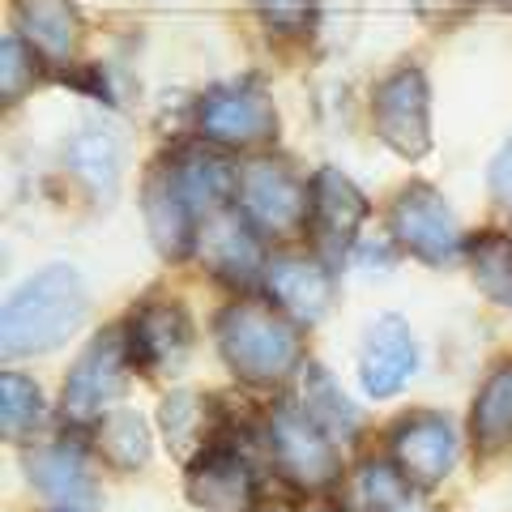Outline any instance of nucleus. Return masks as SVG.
Listing matches in <instances>:
<instances>
[{"mask_svg":"<svg viewBox=\"0 0 512 512\" xmlns=\"http://www.w3.org/2000/svg\"><path fill=\"white\" fill-rule=\"evenodd\" d=\"M239 192V167L227 158V150L214 146H180L167 150L146 171L141 188V210L154 248L163 261H184L192 256L197 227L210 214L227 210Z\"/></svg>","mask_w":512,"mask_h":512,"instance_id":"nucleus-1","label":"nucleus"},{"mask_svg":"<svg viewBox=\"0 0 512 512\" xmlns=\"http://www.w3.org/2000/svg\"><path fill=\"white\" fill-rule=\"evenodd\" d=\"M214 342L231 372L252 389H278L303 363L299 325H291L278 308L239 295L214 312Z\"/></svg>","mask_w":512,"mask_h":512,"instance_id":"nucleus-2","label":"nucleus"},{"mask_svg":"<svg viewBox=\"0 0 512 512\" xmlns=\"http://www.w3.org/2000/svg\"><path fill=\"white\" fill-rule=\"evenodd\" d=\"M90 308L86 282L73 265H47L35 278H26L9 295L5 316H0V350L5 359L43 355L60 346L69 333L82 325Z\"/></svg>","mask_w":512,"mask_h":512,"instance_id":"nucleus-3","label":"nucleus"},{"mask_svg":"<svg viewBox=\"0 0 512 512\" xmlns=\"http://www.w3.org/2000/svg\"><path fill=\"white\" fill-rule=\"evenodd\" d=\"M192 120H197V133L205 146L214 150H261L278 137V111L269 99L265 82H222L210 86L192 107Z\"/></svg>","mask_w":512,"mask_h":512,"instance_id":"nucleus-4","label":"nucleus"},{"mask_svg":"<svg viewBox=\"0 0 512 512\" xmlns=\"http://www.w3.org/2000/svg\"><path fill=\"white\" fill-rule=\"evenodd\" d=\"M312 184L299 180V171L278 154H252L239 167L235 210L244 214L265 239H282L308 222Z\"/></svg>","mask_w":512,"mask_h":512,"instance_id":"nucleus-5","label":"nucleus"},{"mask_svg":"<svg viewBox=\"0 0 512 512\" xmlns=\"http://www.w3.org/2000/svg\"><path fill=\"white\" fill-rule=\"evenodd\" d=\"M269 453H274L278 474L286 483L295 491H308V495L333 487L342 474L333 436L295 402H282L269 414Z\"/></svg>","mask_w":512,"mask_h":512,"instance_id":"nucleus-6","label":"nucleus"},{"mask_svg":"<svg viewBox=\"0 0 512 512\" xmlns=\"http://www.w3.org/2000/svg\"><path fill=\"white\" fill-rule=\"evenodd\" d=\"M128 338L124 325H107L90 338V346L82 350V359L69 367V380H64V397H60V414L64 423L86 427L94 419H103V410L124 393L128 380Z\"/></svg>","mask_w":512,"mask_h":512,"instance_id":"nucleus-7","label":"nucleus"},{"mask_svg":"<svg viewBox=\"0 0 512 512\" xmlns=\"http://www.w3.org/2000/svg\"><path fill=\"white\" fill-rule=\"evenodd\" d=\"M192 261H197L210 278L227 282L231 291H252V286L265 282V269H269L265 235L256 231L235 205H227V210L210 214L197 227Z\"/></svg>","mask_w":512,"mask_h":512,"instance_id":"nucleus-8","label":"nucleus"},{"mask_svg":"<svg viewBox=\"0 0 512 512\" xmlns=\"http://www.w3.org/2000/svg\"><path fill=\"white\" fill-rule=\"evenodd\" d=\"M372 124L384 146L410 163L431 150V86L419 64H402L376 86Z\"/></svg>","mask_w":512,"mask_h":512,"instance_id":"nucleus-9","label":"nucleus"},{"mask_svg":"<svg viewBox=\"0 0 512 512\" xmlns=\"http://www.w3.org/2000/svg\"><path fill=\"white\" fill-rule=\"evenodd\" d=\"M389 235L402 244L410 256L427 265H448L461 256V227L453 205L431 184L414 180L393 197L389 205Z\"/></svg>","mask_w":512,"mask_h":512,"instance_id":"nucleus-10","label":"nucleus"},{"mask_svg":"<svg viewBox=\"0 0 512 512\" xmlns=\"http://www.w3.org/2000/svg\"><path fill=\"white\" fill-rule=\"evenodd\" d=\"M367 222V197L350 184V175H342L338 167H325L312 175V201H308V231L316 256L329 269L342 265L355 239Z\"/></svg>","mask_w":512,"mask_h":512,"instance_id":"nucleus-11","label":"nucleus"},{"mask_svg":"<svg viewBox=\"0 0 512 512\" xmlns=\"http://www.w3.org/2000/svg\"><path fill=\"white\" fill-rule=\"evenodd\" d=\"M26 483L35 487L39 500L52 512H94L99 508V483L86 466V448L73 440H52L30 448L26 461Z\"/></svg>","mask_w":512,"mask_h":512,"instance_id":"nucleus-12","label":"nucleus"},{"mask_svg":"<svg viewBox=\"0 0 512 512\" xmlns=\"http://www.w3.org/2000/svg\"><path fill=\"white\" fill-rule=\"evenodd\" d=\"M389 461L410 478V487H436L457 461V431L436 410H414L389 431Z\"/></svg>","mask_w":512,"mask_h":512,"instance_id":"nucleus-13","label":"nucleus"},{"mask_svg":"<svg viewBox=\"0 0 512 512\" xmlns=\"http://www.w3.org/2000/svg\"><path fill=\"white\" fill-rule=\"evenodd\" d=\"M261 286L274 299V308L299 329L320 325L333 308V274L320 256H269Z\"/></svg>","mask_w":512,"mask_h":512,"instance_id":"nucleus-14","label":"nucleus"},{"mask_svg":"<svg viewBox=\"0 0 512 512\" xmlns=\"http://www.w3.org/2000/svg\"><path fill=\"white\" fill-rule=\"evenodd\" d=\"M124 338H128V355H133L137 367H146V372H167V367H175L188 355L192 316H188L184 303L154 295L124 320Z\"/></svg>","mask_w":512,"mask_h":512,"instance_id":"nucleus-15","label":"nucleus"},{"mask_svg":"<svg viewBox=\"0 0 512 512\" xmlns=\"http://www.w3.org/2000/svg\"><path fill=\"white\" fill-rule=\"evenodd\" d=\"M222 402L205 389H175L158 406V431L171 448V457L188 470L192 461L222 448Z\"/></svg>","mask_w":512,"mask_h":512,"instance_id":"nucleus-16","label":"nucleus"},{"mask_svg":"<svg viewBox=\"0 0 512 512\" xmlns=\"http://www.w3.org/2000/svg\"><path fill=\"white\" fill-rule=\"evenodd\" d=\"M184 495L210 512H252L256 508V474L235 448H214L184 470Z\"/></svg>","mask_w":512,"mask_h":512,"instance_id":"nucleus-17","label":"nucleus"},{"mask_svg":"<svg viewBox=\"0 0 512 512\" xmlns=\"http://www.w3.org/2000/svg\"><path fill=\"white\" fill-rule=\"evenodd\" d=\"M414 372V338L402 316H380L363 333L359 346V380L372 397H393Z\"/></svg>","mask_w":512,"mask_h":512,"instance_id":"nucleus-18","label":"nucleus"},{"mask_svg":"<svg viewBox=\"0 0 512 512\" xmlns=\"http://www.w3.org/2000/svg\"><path fill=\"white\" fill-rule=\"evenodd\" d=\"M18 5V26L22 39L35 47L39 60L56 64H73L77 47H82V18L69 0H13Z\"/></svg>","mask_w":512,"mask_h":512,"instance_id":"nucleus-19","label":"nucleus"},{"mask_svg":"<svg viewBox=\"0 0 512 512\" xmlns=\"http://www.w3.org/2000/svg\"><path fill=\"white\" fill-rule=\"evenodd\" d=\"M64 163H69L73 180L82 184L94 201H107L120 184L124 146L111 128H82V133H73V141L64 146Z\"/></svg>","mask_w":512,"mask_h":512,"instance_id":"nucleus-20","label":"nucleus"},{"mask_svg":"<svg viewBox=\"0 0 512 512\" xmlns=\"http://www.w3.org/2000/svg\"><path fill=\"white\" fill-rule=\"evenodd\" d=\"M470 440L478 457H495L512 448V359L483 380L470 410Z\"/></svg>","mask_w":512,"mask_h":512,"instance_id":"nucleus-21","label":"nucleus"},{"mask_svg":"<svg viewBox=\"0 0 512 512\" xmlns=\"http://www.w3.org/2000/svg\"><path fill=\"white\" fill-rule=\"evenodd\" d=\"M150 444H154L150 423H146V414H137V410H107L99 427H94V453L124 474L146 466Z\"/></svg>","mask_w":512,"mask_h":512,"instance_id":"nucleus-22","label":"nucleus"},{"mask_svg":"<svg viewBox=\"0 0 512 512\" xmlns=\"http://www.w3.org/2000/svg\"><path fill=\"white\" fill-rule=\"evenodd\" d=\"M410 504V478L389 457L363 461L346 487V512H406Z\"/></svg>","mask_w":512,"mask_h":512,"instance_id":"nucleus-23","label":"nucleus"},{"mask_svg":"<svg viewBox=\"0 0 512 512\" xmlns=\"http://www.w3.org/2000/svg\"><path fill=\"white\" fill-rule=\"evenodd\" d=\"M470 278L491 303L512 308V239L504 231H478L470 244Z\"/></svg>","mask_w":512,"mask_h":512,"instance_id":"nucleus-24","label":"nucleus"},{"mask_svg":"<svg viewBox=\"0 0 512 512\" xmlns=\"http://www.w3.org/2000/svg\"><path fill=\"white\" fill-rule=\"evenodd\" d=\"M39 419H43L39 384L30 376H22V372H5V376H0V431H5V440L35 436Z\"/></svg>","mask_w":512,"mask_h":512,"instance_id":"nucleus-25","label":"nucleus"},{"mask_svg":"<svg viewBox=\"0 0 512 512\" xmlns=\"http://www.w3.org/2000/svg\"><path fill=\"white\" fill-rule=\"evenodd\" d=\"M308 389H312V397H308V410L312 419L320 423L333 436V431H342V436H355V427H359V414H355V406L346 402V397L338 393V384H333L320 367H312L308 372Z\"/></svg>","mask_w":512,"mask_h":512,"instance_id":"nucleus-26","label":"nucleus"},{"mask_svg":"<svg viewBox=\"0 0 512 512\" xmlns=\"http://www.w3.org/2000/svg\"><path fill=\"white\" fill-rule=\"evenodd\" d=\"M35 82H39V52L22 35H5L0 39V94H5V103L22 99Z\"/></svg>","mask_w":512,"mask_h":512,"instance_id":"nucleus-27","label":"nucleus"},{"mask_svg":"<svg viewBox=\"0 0 512 512\" xmlns=\"http://www.w3.org/2000/svg\"><path fill=\"white\" fill-rule=\"evenodd\" d=\"M256 13H261L265 26L282 30V35H303L312 26L316 0H256Z\"/></svg>","mask_w":512,"mask_h":512,"instance_id":"nucleus-28","label":"nucleus"},{"mask_svg":"<svg viewBox=\"0 0 512 512\" xmlns=\"http://www.w3.org/2000/svg\"><path fill=\"white\" fill-rule=\"evenodd\" d=\"M487 184H491V197L495 205L512 210V137L500 146V154L491 158V171H487Z\"/></svg>","mask_w":512,"mask_h":512,"instance_id":"nucleus-29","label":"nucleus"},{"mask_svg":"<svg viewBox=\"0 0 512 512\" xmlns=\"http://www.w3.org/2000/svg\"><path fill=\"white\" fill-rule=\"evenodd\" d=\"M470 5H491V9H512V0H470Z\"/></svg>","mask_w":512,"mask_h":512,"instance_id":"nucleus-30","label":"nucleus"},{"mask_svg":"<svg viewBox=\"0 0 512 512\" xmlns=\"http://www.w3.org/2000/svg\"><path fill=\"white\" fill-rule=\"evenodd\" d=\"M325 512H333V508H325Z\"/></svg>","mask_w":512,"mask_h":512,"instance_id":"nucleus-31","label":"nucleus"}]
</instances>
